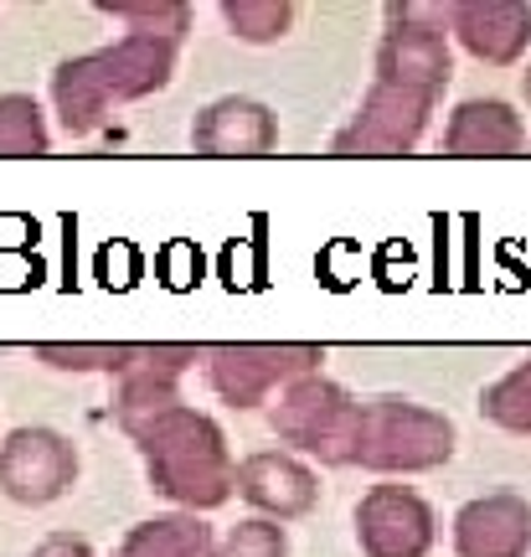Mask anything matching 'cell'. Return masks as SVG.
<instances>
[{"mask_svg":"<svg viewBox=\"0 0 531 557\" xmlns=\"http://www.w3.org/2000/svg\"><path fill=\"white\" fill-rule=\"evenodd\" d=\"M449 11L439 5H387V37L376 47V78L356 120L331 139V156L387 160L408 156L433 120L454 78Z\"/></svg>","mask_w":531,"mask_h":557,"instance_id":"obj_1","label":"cell"},{"mask_svg":"<svg viewBox=\"0 0 531 557\" xmlns=\"http://www.w3.org/2000/svg\"><path fill=\"white\" fill-rule=\"evenodd\" d=\"M176 67V37H160V32H124L114 47H99L88 58L62 62L52 73V103L62 114L67 135H94L114 103L145 99L171 83Z\"/></svg>","mask_w":531,"mask_h":557,"instance_id":"obj_2","label":"cell"},{"mask_svg":"<svg viewBox=\"0 0 531 557\" xmlns=\"http://www.w3.org/2000/svg\"><path fill=\"white\" fill-rule=\"evenodd\" d=\"M139 455H145V470H150V485H156L165 500L186 506V517L197 511H212L233 496V455H227V434L217 429L207 413L197 408H165L160 418H150L135 434Z\"/></svg>","mask_w":531,"mask_h":557,"instance_id":"obj_3","label":"cell"},{"mask_svg":"<svg viewBox=\"0 0 531 557\" xmlns=\"http://www.w3.org/2000/svg\"><path fill=\"white\" fill-rule=\"evenodd\" d=\"M454 423L408 398H356L351 438H346V465L372 470V475H423L449 465Z\"/></svg>","mask_w":531,"mask_h":557,"instance_id":"obj_4","label":"cell"},{"mask_svg":"<svg viewBox=\"0 0 531 557\" xmlns=\"http://www.w3.org/2000/svg\"><path fill=\"white\" fill-rule=\"evenodd\" d=\"M351 413L356 398L341 387V382L320 377V372H305L289 387H279V403L269 423L274 434L299 449V455H316L320 465H341L346 470V438H351Z\"/></svg>","mask_w":531,"mask_h":557,"instance_id":"obj_5","label":"cell"},{"mask_svg":"<svg viewBox=\"0 0 531 557\" xmlns=\"http://www.w3.org/2000/svg\"><path fill=\"white\" fill-rule=\"evenodd\" d=\"M201 361H207V382L212 393L227 408H258V403L289 387L295 377L316 372L325 351L320 346H305V341H279V346H258V341H243V346H201Z\"/></svg>","mask_w":531,"mask_h":557,"instance_id":"obj_6","label":"cell"},{"mask_svg":"<svg viewBox=\"0 0 531 557\" xmlns=\"http://www.w3.org/2000/svg\"><path fill=\"white\" fill-rule=\"evenodd\" d=\"M78 480V449L58 429H16L0 444V491L21 506H47Z\"/></svg>","mask_w":531,"mask_h":557,"instance_id":"obj_7","label":"cell"},{"mask_svg":"<svg viewBox=\"0 0 531 557\" xmlns=\"http://www.w3.org/2000/svg\"><path fill=\"white\" fill-rule=\"evenodd\" d=\"M439 521L408 485H372L356 506V542L367 557H429Z\"/></svg>","mask_w":531,"mask_h":557,"instance_id":"obj_8","label":"cell"},{"mask_svg":"<svg viewBox=\"0 0 531 557\" xmlns=\"http://www.w3.org/2000/svg\"><path fill=\"white\" fill-rule=\"evenodd\" d=\"M233 491L248 500L263 521H295V517H310V511H316L320 480L305 459L284 455V449H263V455H248L233 470Z\"/></svg>","mask_w":531,"mask_h":557,"instance_id":"obj_9","label":"cell"},{"mask_svg":"<svg viewBox=\"0 0 531 557\" xmlns=\"http://www.w3.org/2000/svg\"><path fill=\"white\" fill-rule=\"evenodd\" d=\"M201 361V346H135V361L119 372V423L139 434L150 418L176 408V377Z\"/></svg>","mask_w":531,"mask_h":557,"instance_id":"obj_10","label":"cell"},{"mask_svg":"<svg viewBox=\"0 0 531 557\" xmlns=\"http://www.w3.org/2000/svg\"><path fill=\"white\" fill-rule=\"evenodd\" d=\"M449 32L465 52L491 67H511L531 47V5L527 0H459L449 5Z\"/></svg>","mask_w":531,"mask_h":557,"instance_id":"obj_11","label":"cell"},{"mask_svg":"<svg viewBox=\"0 0 531 557\" xmlns=\"http://www.w3.org/2000/svg\"><path fill=\"white\" fill-rule=\"evenodd\" d=\"M192 145L212 160H258L279 145V120L258 99H217L192 124Z\"/></svg>","mask_w":531,"mask_h":557,"instance_id":"obj_12","label":"cell"},{"mask_svg":"<svg viewBox=\"0 0 531 557\" xmlns=\"http://www.w3.org/2000/svg\"><path fill=\"white\" fill-rule=\"evenodd\" d=\"M454 553L459 557H527L531 553V500L495 491L454 517Z\"/></svg>","mask_w":531,"mask_h":557,"instance_id":"obj_13","label":"cell"},{"mask_svg":"<svg viewBox=\"0 0 531 557\" xmlns=\"http://www.w3.org/2000/svg\"><path fill=\"white\" fill-rule=\"evenodd\" d=\"M444 156L454 160L527 156V124L506 99H465L444 124Z\"/></svg>","mask_w":531,"mask_h":557,"instance_id":"obj_14","label":"cell"},{"mask_svg":"<svg viewBox=\"0 0 531 557\" xmlns=\"http://www.w3.org/2000/svg\"><path fill=\"white\" fill-rule=\"evenodd\" d=\"M114 557H217V537L201 517L139 521Z\"/></svg>","mask_w":531,"mask_h":557,"instance_id":"obj_15","label":"cell"},{"mask_svg":"<svg viewBox=\"0 0 531 557\" xmlns=\"http://www.w3.org/2000/svg\"><path fill=\"white\" fill-rule=\"evenodd\" d=\"M480 413L491 418L495 429H506V434H531V361L511 367L506 377H495L480 393Z\"/></svg>","mask_w":531,"mask_h":557,"instance_id":"obj_16","label":"cell"},{"mask_svg":"<svg viewBox=\"0 0 531 557\" xmlns=\"http://www.w3.org/2000/svg\"><path fill=\"white\" fill-rule=\"evenodd\" d=\"M47 120H41L37 99H26V94H5L0 99V160L11 156H47Z\"/></svg>","mask_w":531,"mask_h":557,"instance_id":"obj_17","label":"cell"},{"mask_svg":"<svg viewBox=\"0 0 531 557\" xmlns=\"http://www.w3.org/2000/svg\"><path fill=\"white\" fill-rule=\"evenodd\" d=\"M222 21L243 41H279L295 21V5L289 0H222Z\"/></svg>","mask_w":531,"mask_h":557,"instance_id":"obj_18","label":"cell"},{"mask_svg":"<svg viewBox=\"0 0 531 557\" xmlns=\"http://www.w3.org/2000/svg\"><path fill=\"white\" fill-rule=\"evenodd\" d=\"M37 357L62 372H124L135 361V346H37Z\"/></svg>","mask_w":531,"mask_h":557,"instance_id":"obj_19","label":"cell"},{"mask_svg":"<svg viewBox=\"0 0 531 557\" xmlns=\"http://www.w3.org/2000/svg\"><path fill=\"white\" fill-rule=\"evenodd\" d=\"M217 557H289V537H284L279 521L248 517L227 532V542L217 547Z\"/></svg>","mask_w":531,"mask_h":557,"instance_id":"obj_20","label":"cell"},{"mask_svg":"<svg viewBox=\"0 0 531 557\" xmlns=\"http://www.w3.org/2000/svg\"><path fill=\"white\" fill-rule=\"evenodd\" d=\"M99 11H109V16L119 21H135L139 32H160V37H176L186 32V21H192V11L186 5H176V0H119V5H99Z\"/></svg>","mask_w":531,"mask_h":557,"instance_id":"obj_21","label":"cell"},{"mask_svg":"<svg viewBox=\"0 0 531 557\" xmlns=\"http://www.w3.org/2000/svg\"><path fill=\"white\" fill-rule=\"evenodd\" d=\"M32 557H94V547L83 537H73V532H52L47 542H37V553Z\"/></svg>","mask_w":531,"mask_h":557,"instance_id":"obj_22","label":"cell"},{"mask_svg":"<svg viewBox=\"0 0 531 557\" xmlns=\"http://www.w3.org/2000/svg\"><path fill=\"white\" fill-rule=\"evenodd\" d=\"M521 88H527V103H531V73H527V83H521Z\"/></svg>","mask_w":531,"mask_h":557,"instance_id":"obj_23","label":"cell"}]
</instances>
